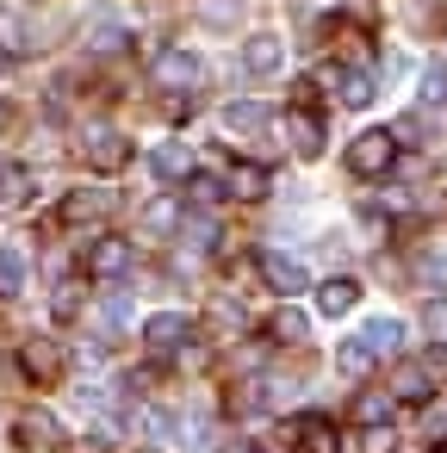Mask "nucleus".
<instances>
[{
	"mask_svg": "<svg viewBox=\"0 0 447 453\" xmlns=\"http://www.w3.org/2000/svg\"><path fill=\"white\" fill-rule=\"evenodd\" d=\"M81 162H88L94 174H119V168L131 162V137L112 131V125H94V131L81 137Z\"/></svg>",
	"mask_w": 447,
	"mask_h": 453,
	"instance_id": "f257e3e1",
	"label": "nucleus"
},
{
	"mask_svg": "<svg viewBox=\"0 0 447 453\" xmlns=\"http://www.w3.org/2000/svg\"><path fill=\"white\" fill-rule=\"evenodd\" d=\"M391 162H397V137H391V131H360V137L348 143V168H354V174H366V180H373V174H385Z\"/></svg>",
	"mask_w": 447,
	"mask_h": 453,
	"instance_id": "f03ea898",
	"label": "nucleus"
},
{
	"mask_svg": "<svg viewBox=\"0 0 447 453\" xmlns=\"http://www.w3.org/2000/svg\"><path fill=\"white\" fill-rule=\"evenodd\" d=\"M199 81H205V63H199L193 50H162V57H156V88H168V94L187 100Z\"/></svg>",
	"mask_w": 447,
	"mask_h": 453,
	"instance_id": "7ed1b4c3",
	"label": "nucleus"
},
{
	"mask_svg": "<svg viewBox=\"0 0 447 453\" xmlns=\"http://www.w3.org/2000/svg\"><path fill=\"white\" fill-rule=\"evenodd\" d=\"M88 273H94V280H125V273H131V242H125V236H100V242L88 249Z\"/></svg>",
	"mask_w": 447,
	"mask_h": 453,
	"instance_id": "20e7f679",
	"label": "nucleus"
},
{
	"mask_svg": "<svg viewBox=\"0 0 447 453\" xmlns=\"http://www.w3.org/2000/svg\"><path fill=\"white\" fill-rule=\"evenodd\" d=\"M19 366H26V379L50 385V379H63V348H57L50 335H32V342L19 348Z\"/></svg>",
	"mask_w": 447,
	"mask_h": 453,
	"instance_id": "39448f33",
	"label": "nucleus"
},
{
	"mask_svg": "<svg viewBox=\"0 0 447 453\" xmlns=\"http://www.w3.org/2000/svg\"><path fill=\"white\" fill-rule=\"evenodd\" d=\"M261 280H267L280 298H292V292H304V286H311V273H304L292 255H261Z\"/></svg>",
	"mask_w": 447,
	"mask_h": 453,
	"instance_id": "423d86ee",
	"label": "nucleus"
},
{
	"mask_svg": "<svg viewBox=\"0 0 447 453\" xmlns=\"http://www.w3.org/2000/svg\"><path fill=\"white\" fill-rule=\"evenodd\" d=\"M187 335H193V323H187L181 311H162V317H150V323H143V342H150L156 354H174Z\"/></svg>",
	"mask_w": 447,
	"mask_h": 453,
	"instance_id": "0eeeda50",
	"label": "nucleus"
},
{
	"mask_svg": "<svg viewBox=\"0 0 447 453\" xmlns=\"http://www.w3.org/2000/svg\"><path fill=\"white\" fill-rule=\"evenodd\" d=\"M267 187H274V174H267L261 162H236V168H230V199L261 205V199H267Z\"/></svg>",
	"mask_w": 447,
	"mask_h": 453,
	"instance_id": "6e6552de",
	"label": "nucleus"
},
{
	"mask_svg": "<svg viewBox=\"0 0 447 453\" xmlns=\"http://www.w3.org/2000/svg\"><path fill=\"white\" fill-rule=\"evenodd\" d=\"M13 441H19V447H57V441H63V428H57V416H50V410H26V416H19V428H13Z\"/></svg>",
	"mask_w": 447,
	"mask_h": 453,
	"instance_id": "1a4fd4ad",
	"label": "nucleus"
},
{
	"mask_svg": "<svg viewBox=\"0 0 447 453\" xmlns=\"http://www.w3.org/2000/svg\"><path fill=\"white\" fill-rule=\"evenodd\" d=\"M280 57H286V44H280L274 32H255V38L243 44V63H249L255 75H274V69H280Z\"/></svg>",
	"mask_w": 447,
	"mask_h": 453,
	"instance_id": "9d476101",
	"label": "nucleus"
},
{
	"mask_svg": "<svg viewBox=\"0 0 447 453\" xmlns=\"http://www.w3.org/2000/svg\"><path fill=\"white\" fill-rule=\"evenodd\" d=\"M323 81H335L342 106H373V75H366V69H329Z\"/></svg>",
	"mask_w": 447,
	"mask_h": 453,
	"instance_id": "9b49d317",
	"label": "nucleus"
},
{
	"mask_svg": "<svg viewBox=\"0 0 447 453\" xmlns=\"http://www.w3.org/2000/svg\"><path fill=\"white\" fill-rule=\"evenodd\" d=\"M354 304H360V286H354V280H323V286H317V311H323V317H342V311H354Z\"/></svg>",
	"mask_w": 447,
	"mask_h": 453,
	"instance_id": "f8f14e48",
	"label": "nucleus"
},
{
	"mask_svg": "<svg viewBox=\"0 0 447 453\" xmlns=\"http://www.w3.org/2000/svg\"><path fill=\"white\" fill-rule=\"evenodd\" d=\"M360 342H366V354H373V360H385V354H397L404 323H397V317H379V323H366V329H360Z\"/></svg>",
	"mask_w": 447,
	"mask_h": 453,
	"instance_id": "ddd939ff",
	"label": "nucleus"
},
{
	"mask_svg": "<svg viewBox=\"0 0 447 453\" xmlns=\"http://www.w3.org/2000/svg\"><path fill=\"white\" fill-rule=\"evenodd\" d=\"M391 410H397L391 391H360V397H354V422H360V428H385Z\"/></svg>",
	"mask_w": 447,
	"mask_h": 453,
	"instance_id": "4468645a",
	"label": "nucleus"
},
{
	"mask_svg": "<svg viewBox=\"0 0 447 453\" xmlns=\"http://www.w3.org/2000/svg\"><path fill=\"white\" fill-rule=\"evenodd\" d=\"M150 168H156L162 180H193V156H187L181 143H162V150L150 156Z\"/></svg>",
	"mask_w": 447,
	"mask_h": 453,
	"instance_id": "2eb2a0df",
	"label": "nucleus"
},
{
	"mask_svg": "<svg viewBox=\"0 0 447 453\" xmlns=\"http://www.w3.org/2000/svg\"><path fill=\"white\" fill-rule=\"evenodd\" d=\"M391 397H404V403H428V372H422V360L391 372Z\"/></svg>",
	"mask_w": 447,
	"mask_h": 453,
	"instance_id": "dca6fc26",
	"label": "nucleus"
},
{
	"mask_svg": "<svg viewBox=\"0 0 447 453\" xmlns=\"http://www.w3.org/2000/svg\"><path fill=\"white\" fill-rule=\"evenodd\" d=\"M286 131H292V150H298V156H317V150H323V125H317L311 112H292Z\"/></svg>",
	"mask_w": 447,
	"mask_h": 453,
	"instance_id": "f3484780",
	"label": "nucleus"
},
{
	"mask_svg": "<svg viewBox=\"0 0 447 453\" xmlns=\"http://www.w3.org/2000/svg\"><path fill=\"white\" fill-rule=\"evenodd\" d=\"M26 273H32V267H26V249L7 242V249H0V292H7V298L26 292Z\"/></svg>",
	"mask_w": 447,
	"mask_h": 453,
	"instance_id": "a211bd4d",
	"label": "nucleus"
},
{
	"mask_svg": "<svg viewBox=\"0 0 447 453\" xmlns=\"http://www.w3.org/2000/svg\"><path fill=\"white\" fill-rule=\"evenodd\" d=\"M224 125H230V131H261V125H267V106H261V100H230Z\"/></svg>",
	"mask_w": 447,
	"mask_h": 453,
	"instance_id": "6ab92c4d",
	"label": "nucleus"
},
{
	"mask_svg": "<svg viewBox=\"0 0 447 453\" xmlns=\"http://www.w3.org/2000/svg\"><path fill=\"white\" fill-rule=\"evenodd\" d=\"M143 230H156V236L181 230V199H156V205H143Z\"/></svg>",
	"mask_w": 447,
	"mask_h": 453,
	"instance_id": "aec40b11",
	"label": "nucleus"
},
{
	"mask_svg": "<svg viewBox=\"0 0 447 453\" xmlns=\"http://www.w3.org/2000/svg\"><path fill=\"white\" fill-rule=\"evenodd\" d=\"M416 94H422V106H447V63H428L422 81H416Z\"/></svg>",
	"mask_w": 447,
	"mask_h": 453,
	"instance_id": "412c9836",
	"label": "nucleus"
},
{
	"mask_svg": "<svg viewBox=\"0 0 447 453\" xmlns=\"http://www.w3.org/2000/svg\"><path fill=\"white\" fill-rule=\"evenodd\" d=\"M298 428H304V453H342V441H335V428H329V422L304 416Z\"/></svg>",
	"mask_w": 447,
	"mask_h": 453,
	"instance_id": "4be33fe9",
	"label": "nucleus"
},
{
	"mask_svg": "<svg viewBox=\"0 0 447 453\" xmlns=\"http://www.w3.org/2000/svg\"><path fill=\"white\" fill-rule=\"evenodd\" d=\"M224 193H230V180H218V174H193V180H187V199H193V205H218Z\"/></svg>",
	"mask_w": 447,
	"mask_h": 453,
	"instance_id": "5701e85b",
	"label": "nucleus"
},
{
	"mask_svg": "<svg viewBox=\"0 0 447 453\" xmlns=\"http://www.w3.org/2000/svg\"><path fill=\"white\" fill-rule=\"evenodd\" d=\"M422 434H428V441H447V391L422 403Z\"/></svg>",
	"mask_w": 447,
	"mask_h": 453,
	"instance_id": "b1692460",
	"label": "nucleus"
},
{
	"mask_svg": "<svg viewBox=\"0 0 447 453\" xmlns=\"http://www.w3.org/2000/svg\"><path fill=\"white\" fill-rule=\"evenodd\" d=\"M335 366H342L348 379H360V372L373 366V354H366V342H342V354H335Z\"/></svg>",
	"mask_w": 447,
	"mask_h": 453,
	"instance_id": "393cba45",
	"label": "nucleus"
},
{
	"mask_svg": "<svg viewBox=\"0 0 447 453\" xmlns=\"http://www.w3.org/2000/svg\"><path fill=\"white\" fill-rule=\"evenodd\" d=\"M100 211H106V193H75L63 205V218H100Z\"/></svg>",
	"mask_w": 447,
	"mask_h": 453,
	"instance_id": "a878e982",
	"label": "nucleus"
},
{
	"mask_svg": "<svg viewBox=\"0 0 447 453\" xmlns=\"http://www.w3.org/2000/svg\"><path fill=\"white\" fill-rule=\"evenodd\" d=\"M26 193H32V180H26L19 168H7V174H0V199H7V205H19Z\"/></svg>",
	"mask_w": 447,
	"mask_h": 453,
	"instance_id": "bb28decb",
	"label": "nucleus"
},
{
	"mask_svg": "<svg viewBox=\"0 0 447 453\" xmlns=\"http://www.w3.org/2000/svg\"><path fill=\"white\" fill-rule=\"evenodd\" d=\"M100 317H106V329H125V323H131V298H125V292H112Z\"/></svg>",
	"mask_w": 447,
	"mask_h": 453,
	"instance_id": "cd10ccee",
	"label": "nucleus"
},
{
	"mask_svg": "<svg viewBox=\"0 0 447 453\" xmlns=\"http://www.w3.org/2000/svg\"><path fill=\"white\" fill-rule=\"evenodd\" d=\"M50 311H57L63 323H69V317L81 311V292H75V286H57V298H50Z\"/></svg>",
	"mask_w": 447,
	"mask_h": 453,
	"instance_id": "c85d7f7f",
	"label": "nucleus"
},
{
	"mask_svg": "<svg viewBox=\"0 0 447 453\" xmlns=\"http://www.w3.org/2000/svg\"><path fill=\"white\" fill-rule=\"evenodd\" d=\"M274 335H286V342H304V317H298V311H280V317H274Z\"/></svg>",
	"mask_w": 447,
	"mask_h": 453,
	"instance_id": "c756f323",
	"label": "nucleus"
},
{
	"mask_svg": "<svg viewBox=\"0 0 447 453\" xmlns=\"http://www.w3.org/2000/svg\"><path fill=\"white\" fill-rule=\"evenodd\" d=\"M422 323H428V335H435V342H447V298H435V304L422 311Z\"/></svg>",
	"mask_w": 447,
	"mask_h": 453,
	"instance_id": "7c9ffc66",
	"label": "nucleus"
},
{
	"mask_svg": "<svg viewBox=\"0 0 447 453\" xmlns=\"http://www.w3.org/2000/svg\"><path fill=\"white\" fill-rule=\"evenodd\" d=\"M199 13H205L212 26H230V19H236V0H199Z\"/></svg>",
	"mask_w": 447,
	"mask_h": 453,
	"instance_id": "2f4dec72",
	"label": "nucleus"
},
{
	"mask_svg": "<svg viewBox=\"0 0 447 453\" xmlns=\"http://www.w3.org/2000/svg\"><path fill=\"white\" fill-rule=\"evenodd\" d=\"M422 372H428V379H447V342H435V348L422 354Z\"/></svg>",
	"mask_w": 447,
	"mask_h": 453,
	"instance_id": "473e14b6",
	"label": "nucleus"
},
{
	"mask_svg": "<svg viewBox=\"0 0 447 453\" xmlns=\"http://www.w3.org/2000/svg\"><path fill=\"white\" fill-rule=\"evenodd\" d=\"M119 44H125L119 26H100V32H94V50H119Z\"/></svg>",
	"mask_w": 447,
	"mask_h": 453,
	"instance_id": "72a5a7b5",
	"label": "nucleus"
},
{
	"mask_svg": "<svg viewBox=\"0 0 447 453\" xmlns=\"http://www.w3.org/2000/svg\"><path fill=\"white\" fill-rule=\"evenodd\" d=\"M212 323H224V329L236 335V329H243V311H236V304H218V311H212Z\"/></svg>",
	"mask_w": 447,
	"mask_h": 453,
	"instance_id": "f704fd0d",
	"label": "nucleus"
},
{
	"mask_svg": "<svg viewBox=\"0 0 447 453\" xmlns=\"http://www.w3.org/2000/svg\"><path fill=\"white\" fill-rule=\"evenodd\" d=\"M224 453H261V447H255V441H230Z\"/></svg>",
	"mask_w": 447,
	"mask_h": 453,
	"instance_id": "c9c22d12",
	"label": "nucleus"
},
{
	"mask_svg": "<svg viewBox=\"0 0 447 453\" xmlns=\"http://www.w3.org/2000/svg\"><path fill=\"white\" fill-rule=\"evenodd\" d=\"M7 69H13V50H7V44H0V75H7Z\"/></svg>",
	"mask_w": 447,
	"mask_h": 453,
	"instance_id": "e433bc0d",
	"label": "nucleus"
},
{
	"mask_svg": "<svg viewBox=\"0 0 447 453\" xmlns=\"http://www.w3.org/2000/svg\"><path fill=\"white\" fill-rule=\"evenodd\" d=\"M0 125H13V106H7V100H0Z\"/></svg>",
	"mask_w": 447,
	"mask_h": 453,
	"instance_id": "4c0bfd02",
	"label": "nucleus"
},
{
	"mask_svg": "<svg viewBox=\"0 0 447 453\" xmlns=\"http://www.w3.org/2000/svg\"><path fill=\"white\" fill-rule=\"evenodd\" d=\"M435 453H447V447H435Z\"/></svg>",
	"mask_w": 447,
	"mask_h": 453,
	"instance_id": "58836bf2",
	"label": "nucleus"
}]
</instances>
